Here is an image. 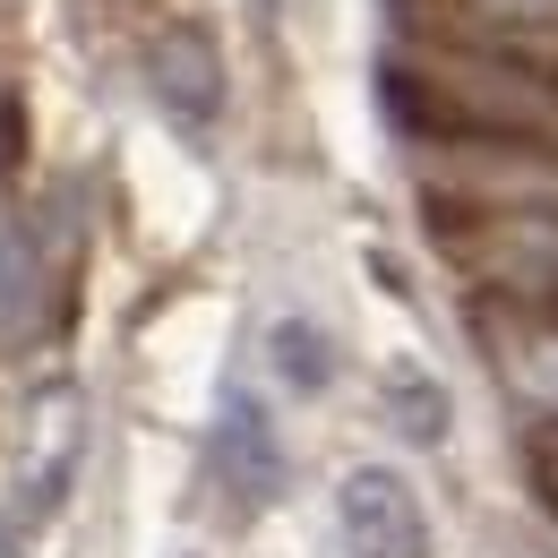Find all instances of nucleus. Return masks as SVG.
Instances as JSON below:
<instances>
[{
  "mask_svg": "<svg viewBox=\"0 0 558 558\" xmlns=\"http://www.w3.org/2000/svg\"><path fill=\"white\" fill-rule=\"evenodd\" d=\"M336 524L352 558H429V507L396 464H352L336 489Z\"/></svg>",
  "mask_w": 558,
  "mask_h": 558,
  "instance_id": "1",
  "label": "nucleus"
},
{
  "mask_svg": "<svg viewBox=\"0 0 558 558\" xmlns=\"http://www.w3.org/2000/svg\"><path fill=\"white\" fill-rule=\"evenodd\" d=\"M438 112L456 130H524V138H558V95L524 70L498 61H447L438 70Z\"/></svg>",
  "mask_w": 558,
  "mask_h": 558,
  "instance_id": "2",
  "label": "nucleus"
},
{
  "mask_svg": "<svg viewBox=\"0 0 558 558\" xmlns=\"http://www.w3.org/2000/svg\"><path fill=\"white\" fill-rule=\"evenodd\" d=\"M464 267L498 301H558V215H489V223H473Z\"/></svg>",
  "mask_w": 558,
  "mask_h": 558,
  "instance_id": "3",
  "label": "nucleus"
},
{
  "mask_svg": "<svg viewBox=\"0 0 558 558\" xmlns=\"http://www.w3.org/2000/svg\"><path fill=\"white\" fill-rule=\"evenodd\" d=\"M146 86H155L163 121H181L190 138H207L223 121V61H215V44L198 26H163L146 44Z\"/></svg>",
  "mask_w": 558,
  "mask_h": 558,
  "instance_id": "4",
  "label": "nucleus"
},
{
  "mask_svg": "<svg viewBox=\"0 0 558 558\" xmlns=\"http://www.w3.org/2000/svg\"><path fill=\"white\" fill-rule=\"evenodd\" d=\"M215 464H223V482L241 489V507H267V498L283 489V447H276V421H267L258 396H223Z\"/></svg>",
  "mask_w": 558,
  "mask_h": 558,
  "instance_id": "5",
  "label": "nucleus"
},
{
  "mask_svg": "<svg viewBox=\"0 0 558 558\" xmlns=\"http://www.w3.org/2000/svg\"><path fill=\"white\" fill-rule=\"evenodd\" d=\"M267 361H276V378L292 396H327V378H336V344H327V327H310V318H276V327H267Z\"/></svg>",
  "mask_w": 558,
  "mask_h": 558,
  "instance_id": "6",
  "label": "nucleus"
},
{
  "mask_svg": "<svg viewBox=\"0 0 558 558\" xmlns=\"http://www.w3.org/2000/svg\"><path fill=\"white\" fill-rule=\"evenodd\" d=\"M387 413L404 421L413 438H438V429H447V396H438L413 361H404V369H387Z\"/></svg>",
  "mask_w": 558,
  "mask_h": 558,
  "instance_id": "7",
  "label": "nucleus"
},
{
  "mask_svg": "<svg viewBox=\"0 0 558 558\" xmlns=\"http://www.w3.org/2000/svg\"><path fill=\"white\" fill-rule=\"evenodd\" d=\"M26 310H35V258L17 241H0V336H17Z\"/></svg>",
  "mask_w": 558,
  "mask_h": 558,
  "instance_id": "8",
  "label": "nucleus"
},
{
  "mask_svg": "<svg viewBox=\"0 0 558 558\" xmlns=\"http://www.w3.org/2000/svg\"><path fill=\"white\" fill-rule=\"evenodd\" d=\"M524 387H542V396L558 404V344H533V352H524Z\"/></svg>",
  "mask_w": 558,
  "mask_h": 558,
  "instance_id": "9",
  "label": "nucleus"
},
{
  "mask_svg": "<svg viewBox=\"0 0 558 558\" xmlns=\"http://www.w3.org/2000/svg\"><path fill=\"white\" fill-rule=\"evenodd\" d=\"M533 482H542V498L558 507V447H542V456H533Z\"/></svg>",
  "mask_w": 558,
  "mask_h": 558,
  "instance_id": "10",
  "label": "nucleus"
},
{
  "mask_svg": "<svg viewBox=\"0 0 558 558\" xmlns=\"http://www.w3.org/2000/svg\"><path fill=\"white\" fill-rule=\"evenodd\" d=\"M9 146H17V104H0V181H9Z\"/></svg>",
  "mask_w": 558,
  "mask_h": 558,
  "instance_id": "11",
  "label": "nucleus"
},
{
  "mask_svg": "<svg viewBox=\"0 0 558 558\" xmlns=\"http://www.w3.org/2000/svg\"><path fill=\"white\" fill-rule=\"evenodd\" d=\"M498 9H515V17H542V26H558V0H498Z\"/></svg>",
  "mask_w": 558,
  "mask_h": 558,
  "instance_id": "12",
  "label": "nucleus"
},
{
  "mask_svg": "<svg viewBox=\"0 0 558 558\" xmlns=\"http://www.w3.org/2000/svg\"><path fill=\"white\" fill-rule=\"evenodd\" d=\"M0 558H26V550H17V524H0Z\"/></svg>",
  "mask_w": 558,
  "mask_h": 558,
  "instance_id": "13",
  "label": "nucleus"
}]
</instances>
